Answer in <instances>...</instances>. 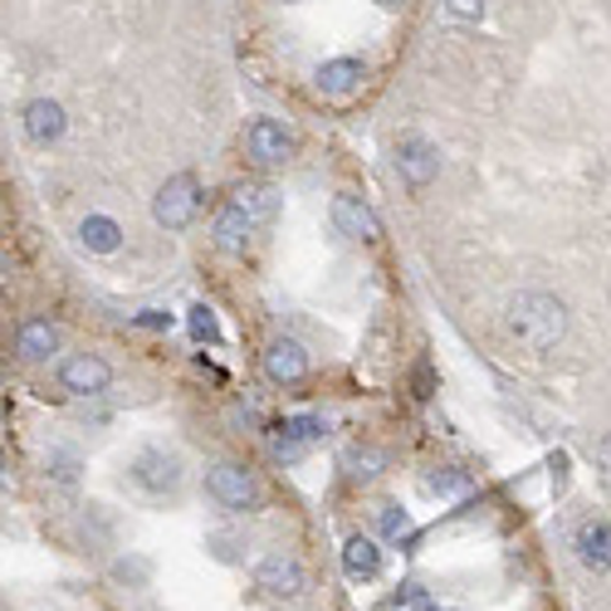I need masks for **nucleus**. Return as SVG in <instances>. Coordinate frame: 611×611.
<instances>
[{
  "label": "nucleus",
  "instance_id": "obj_1",
  "mask_svg": "<svg viewBox=\"0 0 611 611\" xmlns=\"http://www.w3.org/2000/svg\"><path fill=\"white\" fill-rule=\"evenodd\" d=\"M504 328L518 347L548 353V347H558V337L568 333V309H562V299H553V293H538V289L518 293L504 309Z\"/></svg>",
  "mask_w": 611,
  "mask_h": 611
},
{
  "label": "nucleus",
  "instance_id": "obj_2",
  "mask_svg": "<svg viewBox=\"0 0 611 611\" xmlns=\"http://www.w3.org/2000/svg\"><path fill=\"white\" fill-rule=\"evenodd\" d=\"M196 206H201V181L191 172H176V176H167L162 191L152 196V221L162 225V231H186Z\"/></svg>",
  "mask_w": 611,
  "mask_h": 611
},
{
  "label": "nucleus",
  "instance_id": "obj_3",
  "mask_svg": "<svg viewBox=\"0 0 611 611\" xmlns=\"http://www.w3.org/2000/svg\"><path fill=\"white\" fill-rule=\"evenodd\" d=\"M206 494L221 508H231V514H250V508H259V480L245 465H231V460L216 470H206Z\"/></svg>",
  "mask_w": 611,
  "mask_h": 611
},
{
  "label": "nucleus",
  "instance_id": "obj_4",
  "mask_svg": "<svg viewBox=\"0 0 611 611\" xmlns=\"http://www.w3.org/2000/svg\"><path fill=\"white\" fill-rule=\"evenodd\" d=\"M108 382H112V367L94 353H74L60 362V387L69 396H104Z\"/></svg>",
  "mask_w": 611,
  "mask_h": 611
},
{
  "label": "nucleus",
  "instance_id": "obj_5",
  "mask_svg": "<svg viewBox=\"0 0 611 611\" xmlns=\"http://www.w3.org/2000/svg\"><path fill=\"white\" fill-rule=\"evenodd\" d=\"M255 582L265 587L269 597H285V602H299L303 587H309V577H303V568L293 558H285V553H269L265 562L255 568Z\"/></svg>",
  "mask_w": 611,
  "mask_h": 611
},
{
  "label": "nucleus",
  "instance_id": "obj_6",
  "mask_svg": "<svg viewBox=\"0 0 611 611\" xmlns=\"http://www.w3.org/2000/svg\"><path fill=\"white\" fill-rule=\"evenodd\" d=\"M313 84H319L323 98H337V104H347V98H357L362 84H367V64H362V60H328V64H319Z\"/></svg>",
  "mask_w": 611,
  "mask_h": 611
},
{
  "label": "nucleus",
  "instance_id": "obj_7",
  "mask_svg": "<svg viewBox=\"0 0 611 611\" xmlns=\"http://www.w3.org/2000/svg\"><path fill=\"white\" fill-rule=\"evenodd\" d=\"M396 172H401L406 186H431V181L440 176V152L426 138H406L401 147H396Z\"/></svg>",
  "mask_w": 611,
  "mask_h": 611
},
{
  "label": "nucleus",
  "instance_id": "obj_8",
  "mask_svg": "<svg viewBox=\"0 0 611 611\" xmlns=\"http://www.w3.org/2000/svg\"><path fill=\"white\" fill-rule=\"evenodd\" d=\"M265 377L275 382V387H293V382L309 377V353H303L293 337H275V343L265 347Z\"/></svg>",
  "mask_w": 611,
  "mask_h": 611
},
{
  "label": "nucleus",
  "instance_id": "obj_9",
  "mask_svg": "<svg viewBox=\"0 0 611 611\" xmlns=\"http://www.w3.org/2000/svg\"><path fill=\"white\" fill-rule=\"evenodd\" d=\"M132 480H138L147 494H172L181 484V460L167 455V450H142V455L132 460Z\"/></svg>",
  "mask_w": 611,
  "mask_h": 611
},
{
  "label": "nucleus",
  "instance_id": "obj_10",
  "mask_svg": "<svg viewBox=\"0 0 611 611\" xmlns=\"http://www.w3.org/2000/svg\"><path fill=\"white\" fill-rule=\"evenodd\" d=\"M255 231L259 225L250 221V211H240L235 201H225V206L216 211V225H211V240H216V250H225V255H245V245H250Z\"/></svg>",
  "mask_w": 611,
  "mask_h": 611
},
{
  "label": "nucleus",
  "instance_id": "obj_11",
  "mask_svg": "<svg viewBox=\"0 0 611 611\" xmlns=\"http://www.w3.org/2000/svg\"><path fill=\"white\" fill-rule=\"evenodd\" d=\"M250 157L255 162H265V167H275V162H289V152H293V138H289V128L285 122H275V118H255L250 122Z\"/></svg>",
  "mask_w": 611,
  "mask_h": 611
},
{
  "label": "nucleus",
  "instance_id": "obj_12",
  "mask_svg": "<svg viewBox=\"0 0 611 611\" xmlns=\"http://www.w3.org/2000/svg\"><path fill=\"white\" fill-rule=\"evenodd\" d=\"M333 231L347 235V240L367 245V240H377V235H382V225H377V216H372L357 196H347V191H343V196H333Z\"/></svg>",
  "mask_w": 611,
  "mask_h": 611
},
{
  "label": "nucleus",
  "instance_id": "obj_13",
  "mask_svg": "<svg viewBox=\"0 0 611 611\" xmlns=\"http://www.w3.org/2000/svg\"><path fill=\"white\" fill-rule=\"evenodd\" d=\"M319 436H323V421H319V416H289L285 426H275V440H269V446H275L279 460H299Z\"/></svg>",
  "mask_w": 611,
  "mask_h": 611
},
{
  "label": "nucleus",
  "instance_id": "obj_14",
  "mask_svg": "<svg viewBox=\"0 0 611 611\" xmlns=\"http://www.w3.org/2000/svg\"><path fill=\"white\" fill-rule=\"evenodd\" d=\"M64 128H69V118H64V108L54 104V98H35V104L25 108V138L30 142L50 147V142L64 138Z\"/></svg>",
  "mask_w": 611,
  "mask_h": 611
},
{
  "label": "nucleus",
  "instance_id": "obj_15",
  "mask_svg": "<svg viewBox=\"0 0 611 611\" xmlns=\"http://www.w3.org/2000/svg\"><path fill=\"white\" fill-rule=\"evenodd\" d=\"M60 347V328H54L50 319H30V323H20V337H15V353L25 357V362H44Z\"/></svg>",
  "mask_w": 611,
  "mask_h": 611
},
{
  "label": "nucleus",
  "instance_id": "obj_16",
  "mask_svg": "<svg viewBox=\"0 0 611 611\" xmlns=\"http://www.w3.org/2000/svg\"><path fill=\"white\" fill-rule=\"evenodd\" d=\"M577 558H582L592 572H611V524L577 528Z\"/></svg>",
  "mask_w": 611,
  "mask_h": 611
},
{
  "label": "nucleus",
  "instance_id": "obj_17",
  "mask_svg": "<svg viewBox=\"0 0 611 611\" xmlns=\"http://www.w3.org/2000/svg\"><path fill=\"white\" fill-rule=\"evenodd\" d=\"M343 568H347V577H377L382 572V548L372 538H347L343 543Z\"/></svg>",
  "mask_w": 611,
  "mask_h": 611
},
{
  "label": "nucleus",
  "instance_id": "obj_18",
  "mask_svg": "<svg viewBox=\"0 0 611 611\" xmlns=\"http://www.w3.org/2000/svg\"><path fill=\"white\" fill-rule=\"evenodd\" d=\"M78 240H84V250H94V255H112L122 245V231L112 216H88L78 225Z\"/></svg>",
  "mask_w": 611,
  "mask_h": 611
},
{
  "label": "nucleus",
  "instance_id": "obj_19",
  "mask_svg": "<svg viewBox=\"0 0 611 611\" xmlns=\"http://www.w3.org/2000/svg\"><path fill=\"white\" fill-rule=\"evenodd\" d=\"M231 201H235V206H240V211H250V221H255V225L275 221V211H279V196H275V191H269V186H240Z\"/></svg>",
  "mask_w": 611,
  "mask_h": 611
},
{
  "label": "nucleus",
  "instance_id": "obj_20",
  "mask_svg": "<svg viewBox=\"0 0 611 611\" xmlns=\"http://www.w3.org/2000/svg\"><path fill=\"white\" fill-rule=\"evenodd\" d=\"M343 465H347L353 480H372V474H382L387 460H382V450H372V446H347L343 450Z\"/></svg>",
  "mask_w": 611,
  "mask_h": 611
},
{
  "label": "nucleus",
  "instance_id": "obj_21",
  "mask_svg": "<svg viewBox=\"0 0 611 611\" xmlns=\"http://www.w3.org/2000/svg\"><path fill=\"white\" fill-rule=\"evenodd\" d=\"M426 490L446 494V500H455V494H470V474H460V470H431V474H426Z\"/></svg>",
  "mask_w": 611,
  "mask_h": 611
},
{
  "label": "nucleus",
  "instance_id": "obj_22",
  "mask_svg": "<svg viewBox=\"0 0 611 611\" xmlns=\"http://www.w3.org/2000/svg\"><path fill=\"white\" fill-rule=\"evenodd\" d=\"M186 328H191V337H196V343H216V337H221V328H216V313H211L206 303H196V309H191Z\"/></svg>",
  "mask_w": 611,
  "mask_h": 611
},
{
  "label": "nucleus",
  "instance_id": "obj_23",
  "mask_svg": "<svg viewBox=\"0 0 611 611\" xmlns=\"http://www.w3.org/2000/svg\"><path fill=\"white\" fill-rule=\"evenodd\" d=\"M44 470H50L60 484H74V480H78V455H74V450H64V446H60V450H50Z\"/></svg>",
  "mask_w": 611,
  "mask_h": 611
},
{
  "label": "nucleus",
  "instance_id": "obj_24",
  "mask_svg": "<svg viewBox=\"0 0 611 611\" xmlns=\"http://www.w3.org/2000/svg\"><path fill=\"white\" fill-rule=\"evenodd\" d=\"M382 534H387V538H406V534H411V518H406L401 508H382Z\"/></svg>",
  "mask_w": 611,
  "mask_h": 611
},
{
  "label": "nucleus",
  "instance_id": "obj_25",
  "mask_svg": "<svg viewBox=\"0 0 611 611\" xmlns=\"http://www.w3.org/2000/svg\"><path fill=\"white\" fill-rule=\"evenodd\" d=\"M431 392H436V367H431V362H421V367H416V396L426 401Z\"/></svg>",
  "mask_w": 611,
  "mask_h": 611
},
{
  "label": "nucleus",
  "instance_id": "obj_26",
  "mask_svg": "<svg viewBox=\"0 0 611 611\" xmlns=\"http://www.w3.org/2000/svg\"><path fill=\"white\" fill-rule=\"evenodd\" d=\"M592 455H597V470H602V480L611 484V436L597 440V450H592Z\"/></svg>",
  "mask_w": 611,
  "mask_h": 611
},
{
  "label": "nucleus",
  "instance_id": "obj_27",
  "mask_svg": "<svg viewBox=\"0 0 611 611\" xmlns=\"http://www.w3.org/2000/svg\"><path fill=\"white\" fill-rule=\"evenodd\" d=\"M450 10H455L460 20H480L484 15V0H450Z\"/></svg>",
  "mask_w": 611,
  "mask_h": 611
},
{
  "label": "nucleus",
  "instance_id": "obj_28",
  "mask_svg": "<svg viewBox=\"0 0 611 611\" xmlns=\"http://www.w3.org/2000/svg\"><path fill=\"white\" fill-rule=\"evenodd\" d=\"M138 323H142V328H172V319H167V313H162V309H147V313H142V319H138Z\"/></svg>",
  "mask_w": 611,
  "mask_h": 611
},
{
  "label": "nucleus",
  "instance_id": "obj_29",
  "mask_svg": "<svg viewBox=\"0 0 611 611\" xmlns=\"http://www.w3.org/2000/svg\"><path fill=\"white\" fill-rule=\"evenodd\" d=\"M416 611H436V607H416Z\"/></svg>",
  "mask_w": 611,
  "mask_h": 611
},
{
  "label": "nucleus",
  "instance_id": "obj_30",
  "mask_svg": "<svg viewBox=\"0 0 611 611\" xmlns=\"http://www.w3.org/2000/svg\"><path fill=\"white\" fill-rule=\"evenodd\" d=\"M387 6H392V0H387Z\"/></svg>",
  "mask_w": 611,
  "mask_h": 611
}]
</instances>
